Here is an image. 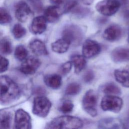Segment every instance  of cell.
I'll use <instances>...</instances> for the list:
<instances>
[{
  "instance_id": "obj_1",
  "label": "cell",
  "mask_w": 129,
  "mask_h": 129,
  "mask_svg": "<svg viewBox=\"0 0 129 129\" xmlns=\"http://www.w3.org/2000/svg\"><path fill=\"white\" fill-rule=\"evenodd\" d=\"M20 90L18 85L10 78L0 76V104L7 105L18 99Z\"/></svg>"
},
{
  "instance_id": "obj_2",
  "label": "cell",
  "mask_w": 129,
  "mask_h": 129,
  "mask_svg": "<svg viewBox=\"0 0 129 129\" xmlns=\"http://www.w3.org/2000/svg\"><path fill=\"white\" fill-rule=\"evenodd\" d=\"M83 125L82 120L76 116L62 115L54 118L46 126L47 128H80Z\"/></svg>"
},
{
  "instance_id": "obj_3",
  "label": "cell",
  "mask_w": 129,
  "mask_h": 129,
  "mask_svg": "<svg viewBox=\"0 0 129 129\" xmlns=\"http://www.w3.org/2000/svg\"><path fill=\"white\" fill-rule=\"evenodd\" d=\"M62 38L67 39L74 46L79 45L84 38L83 30L79 26L70 24L67 25L62 30Z\"/></svg>"
},
{
  "instance_id": "obj_4",
  "label": "cell",
  "mask_w": 129,
  "mask_h": 129,
  "mask_svg": "<svg viewBox=\"0 0 129 129\" xmlns=\"http://www.w3.org/2000/svg\"><path fill=\"white\" fill-rule=\"evenodd\" d=\"M121 6L118 0H102L95 6L96 11L104 16H111L115 14Z\"/></svg>"
},
{
  "instance_id": "obj_5",
  "label": "cell",
  "mask_w": 129,
  "mask_h": 129,
  "mask_svg": "<svg viewBox=\"0 0 129 129\" xmlns=\"http://www.w3.org/2000/svg\"><path fill=\"white\" fill-rule=\"evenodd\" d=\"M100 105L102 109L104 111L118 113L122 108L123 101L121 98L118 96L107 95L102 98Z\"/></svg>"
},
{
  "instance_id": "obj_6",
  "label": "cell",
  "mask_w": 129,
  "mask_h": 129,
  "mask_svg": "<svg viewBox=\"0 0 129 129\" xmlns=\"http://www.w3.org/2000/svg\"><path fill=\"white\" fill-rule=\"evenodd\" d=\"M51 107V103L47 97L37 96L33 101L32 112L38 116L45 117L49 113Z\"/></svg>"
},
{
  "instance_id": "obj_7",
  "label": "cell",
  "mask_w": 129,
  "mask_h": 129,
  "mask_svg": "<svg viewBox=\"0 0 129 129\" xmlns=\"http://www.w3.org/2000/svg\"><path fill=\"white\" fill-rule=\"evenodd\" d=\"M97 96L93 90H89L85 94L82 99L83 109L90 116L95 117L97 114L96 109Z\"/></svg>"
},
{
  "instance_id": "obj_8",
  "label": "cell",
  "mask_w": 129,
  "mask_h": 129,
  "mask_svg": "<svg viewBox=\"0 0 129 129\" xmlns=\"http://www.w3.org/2000/svg\"><path fill=\"white\" fill-rule=\"evenodd\" d=\"M15 127L18 129H29L31 128L30 116L22 109L17 110L15 113Z\"/></svg>"
},
{
  "instance_id": "obj_9",
  "label": "cell",
  "mask_w": 129,
  "mask_h": 129,
  "mask_svg": "<svg viewBox=\"0 0 129 129\" xmlns=\"http://www.w3.org/2000/svg\"><path fill=\"white\" fill-rule=\"evenodd\" d=\"M41 62L37 58L30 56L23 60L20 67V71L24 74L32 75L36 72Z\"/></svg>"
},
{
  "instance_id": "obj_10",
  "label": "cell",
  "mask_w": 129,
  "mask_h": 129,
  "mask_svg": "<svg viewBox=\"0 0 129 129\" xmlns=\"http://www.w3.org/2000/svg\"><path fill=\"white\" fill-rule=\"evenodd\" d=\"M100 50V45L92 40H87L83 44L82 53L85 58H89L97 55L99 53Z\"/></svg>"
},
{
  "instance_id": "obj_11",
  "label": "cell",
  "mask_w": 129,
  "mask_h": 129,
  "mask_svg": "<svg viewBox=\"0 0 129 129\" xmlns=\"http://www.w3.org/2000/svg\"><path fill=\"white\" fill-rule=\"evenodd\" d=\"M31 13V10L26 2L21 1L16 4L15 11V17L20 22H26L29 18Z\"/></svg>"
},
{
  "instance_id": "obj_12",
  "label": "cell",
  "mask_w": 129,
  "mask_h": 129,
  "mask_svg": "<svg viewBox=\"0 0 129 129\" xmlns=\"http://www.w3.org/2000/svg\"><path fill=\"white\" fill-rule=\"evenodd\" d=\"M122 35L121 28L117 25H111L108 26L104 31L103 38L110 42L117 40Z\"/></svg>"
},
{
  "instance_id": "obj_13",
  "label": "cell",
  "mask_w": 129,
  "mask_h": 129,
  "mask_svg": "<svg viewBox=\"0 0 129 129\" xmlns=\"http://www.w3.org/2000/svg\"><path fill=\"white\" fill-rule=\"evenodd\" d=\"M100 128H125L123 122L119 119L108 117L101 119L98 121Z\"/></svg>"
},
{
  "instance_id": "obj_14",
  "label": "cell",
  "mask_w": 129,
  "mask_h": 129,
  "mask_svg": "<svg viewBox=\"0 0 129 129\" xmlns=\"http://www.w3.org/2000/svg\"><path fill=\"white\" fill-rule=\"evenodd\" d=\"M62 14V9L58 6L54 5L48 7L45 10L44 17L47 22L54 23L59 20Z\"/></svg>"
},
{
  "instance_id": "obj_15",
  "label": "cell",
  "mask_w": 129,
  "mask_h": 129,
  "mask_svg": "<svg viewBox=\"0 0 129 129\" xmlns=\"http://www.w3.org/2000/svg\"><path fill=\"white\" fill-rule=\"evenodd\" d=\"M47 27V21L42 16L36 17L33 19L31 24V32L35 34H40L43 33Z\"/></svg>"
},
{
  "instance_id": "obj_16",
  "label": "cell",
  "mask_w": 129,
  "mask_h": 129,
  "mask_svg": "<svg viewBox=\"0 0 129 129\" xmlns=\"http://www.w3.org/2000/svg\"><path fill=\"white\" fill-rule=\"evenodd\" d=\"M111 59L115 62L129 61V48L119 47L115 48L111 53Z\"/></svg>"
},
{
  "instance_id": "obj_17",
  "label": "cell",
  "mask_w": 129,
  "mask_h": 129,
  "mask_svg": "<svg viewBox=\"0 0 129 129\" xmlns=\"http://www.w3.org/2000/svg\"><path fill=\"white\" fill-rule=\"evenodd\" d=\"M29 48L31 51L36 55H45L48 54L45 44L38 39L32 41L29 44Z\"/></svg>"
},
{
  "instance_id": "obj_18",
  "label": "cell",
  "mask_w": 129,
  "mask_h": 129,
  "mask_svg": "<svg viewBox=\"0 0 129 129\" xmlns=\"http://www.w3.org/2000/svg\"><path fill=\"white\" fill-rule=\"evenodd\" d=\"M45 84L52 89H57L60 87L62 81L61 77L57 74H51L46 75L44 78Z\"/></svg>"
},
{
  "instance_id": "obj_19",
  "label": "cell",
  "mask_w": 129,
  "mask_h": 129,
  "mask_svg": "<svg viewBox=\"0 0 129 129\" xmlns=\"http://www.w3.org/2000/svg\"><path fill=\"white\" fill-rule=\"evenodd\" d=\"M70 43L66 39L62 38L51 43L52 50L58 53L66 52L69 49Z\"/></svg>"
},
{
  "instance_id": "obj_20",
  "label": "cell",
  "mask_w": 129,
  "mask_h": 129,
  "mask_svg": "<svg viewBox=\"0 0 129 129\" xmlns=\"http://www.w3.org/2000/svg\"><path fill=\"white\" fill-rule=\"evenodd\" d=\"M71 60V61L74 66L75 73L77 74H79L86 66V60L83 55L78 54L72 55Z\"/></svg>"
},
{
  "instance_id": "obj_21",
  "label": "cell",
  "mask_w": 129,
  "mask_h": 129,
  "mask_svg": "<svg viewBox=\"0 0 129 129\" xmlns=\"http://www.w3.org/2000/svg\"><path fill=\"white\" fill-rule=\"evenodd\" d=\"M114 76L117 82L126 88H129V72L125 70H116Z\"/></svg>"
},
{
  "instance_id": "obj_22",
  "label": "cell",
  "mask_w": 129,
  "mask_h": 129,
  "mask_svg": "<svg viewBox=\"0 0 129 129\" xmlns=\"http://www.w3.org/2000/svg\"><path fill=\"white\" fill-rule=\"evenodd\" d=\"M102 91L107 95H119L121 93L120 88L112 82L108 83L104 85L102 88Z\"/></svg>"
},
{
  "instance_id": "obj_23",
  "label": "cell",
  "mask_w": 129,
  "mask_h": 129,
  "mask_svg": "<svg viewBox=\"0 0 129 129\" xmlns=\"http://www.w3.org/2000/svg\"><path fill=\"white\" fill-rule=\"evenodd\" d=\"M11 119V115L10 113L5 112L0 113V128H10Z\"/></svg>"
},
{
  "instance_id": "obj_24",
  "label": "cell",
  "mask_w": 129,
  "mask_h": 129,
  "mask_svg": "<svg viewBox=\"0 0 129 129\" xmlns=\"http://www.w3.org/2000/svg\"><path fill=\"white\" fill-rule=\"evenodd\" d=\"M81 90V85L77 82H72L69 84L65 90V93L68 95H76L79 94Z\"/></svg>"
},
{
  "instance_id": "obj_25",
  "label": "cell",
  "mask_w": 129,
  "mask_h": 129,
  "mask_svg": "<svg viewBox=\"0 0 129 129\" xmlns=\"http://www.w3.org/2000/svg\"><path fill=\"white\" fill-rule=\"evenodd\" d=\"M0 51L5 54H9L12 52V44L8 38H4L0 41Z\"/></svg>"
},
{
  "instance_id": "obj_26",
  "label": "cell",
  "mask_w": 129,
  "mask_h": 129,
  "mask_svg": "<svg viewBox=\"0 0 129 129\" xmlns=\"http://www.w3.org/2000/svg\"><path fill=\"white\" fill-rule=\"evenodd\" d=\"M15 56L20 61H23L28 56V51L23 45L18 46L15 50Z\"/></svg>"
},
{
  "instance_id": "obj_27",
  "label": "cell",
  "mask_w": 129,
  "mask_h": 129,
  "mask_svg": "<svg viewBox=\"0 0 129 129\" xmlns=\"http://www.w3.org/2000/svg\"><path fill=\"white\" fill-rule=\"evenodd\" d=\"M11 21L12 17L8 11L5 8L0 7V24H7Z\"/></svg>"
},
{
  "instance_id": "obj_28",
  "label": "cell",
  "mask_w": 129,
  "mask_h": 129,
  "mask_svg": "<svg viewBox=\"0 0 129 129\" xmlns=\"http://www.w3.org/2000/svg\"><path fill=\"white\" fill-rule=\"evenodd\" d=\"M13 34L16 39H19L23 37L26 34V29L21 25L19 24H15L12 30Z\"/></svg>"
},
{
  "instance_id": "obj_29",
  "label": "cell",
  "mask_w": 129,
  "mask_h": 129,
  "mask_svg": "<svg viewBox=\"0 0 129 129\" xmlns=\"http://www.w3.org/2000/svg\"><path fill=\"white\" fill-rule=\"evenodd\" d=\"M74 108L73 103L70 100H65L59 107L60 111L63 113H69L71 112Z\"/></svg>"
},
{
  "instance_id": "obj_30",
  "label": "cell",
  "mask_w": 129,
  "mask_h": 129,
  "mask_svg": "<svg viewBox=\"0 0 129 129\" xmlns=\"http://www.w3.org/2000/svg\"><path fill=\"white\" fill-rule=\"evenodd\" d=\"M72 11L74 15L81 17L87 15L90 12V10L88 8L81 7H77V6H76Z\"/></svg>"
},
{
  "instance_id": "obj_31",
  "label": "cell",
  "mask_w": 129,
  "mask_h": 129,
  "mask_svg": "<svg viewBox=\"0 0 129 129\" xmlns=\"http://www.w3.org/2000/svg\"><path fill=\"white\" fill-rule=\"evenodd\" d=\"M77 5L76 0H70L66 2L62 10V13H67L71 11Z\"/></svg>"
},
{
  "instance_id": "obj_32",
  "label": "cell",
  "mask_w": 129,
  "mask_h": 129,
  "mask_svg": "<svg viewBox=\"0 0 129 129\" xmlns=\"http://www.w3.org/2000/svg\"><path fill=\"white\" fill-rule=\"evenodd\" d=\"M72 63L71 61H67L63 63L60 68V72L62 75H67L71 71L72 68Z\"/></svg>"
},
{
  "instance_id": "obj_33",
  "label": "cell",
  "mask_w": 129,
  "mask_h": 129,
  "mask_svg": "<svg viewBox=\"0 0 129 129\" xmlns=\"http://www.w3.org/2000/svg\"><path fill=\"white\" fill-rule=\"evenodd\" d=\"M9 67V61L5 57L0 55V73L6 71Z\"/></svg>"
},
{
  "instance_id": "obj_34",
  "label": "cell",
  "mask_w": 129,
  "mask_h": 129,
  "mask_svg": "<svg viewBox=\"0 0 129 129\" xmlns=\"http://www.w3.org/2000/svg\"><path fill=\"white\" fill-rule=\"evenodd\" d=\"M94 78V74L92 70L87 71L83 76V80L85 83H90Z\"/></svg>"
},
{
  "instance_id": "obj_35",
  "label": "cell",
  "mask_w": 129,
  "mask_h": 129,
  "mask_svg": "<svg viewBox=\"0 0 129 129\" xmlns=\"http://www.w3.org/2000/svg\"><path fill=\"white\" fill-rule=\"evenodd\" d=\"M29 1L30 2L32 5L34 6L33 7L35 8H36V9H39V10L41 9L42 5L40 1H39L38 0H29Z\"/></svg>"
},
{
  "instance_id": "obj_36",
  "label": "cell",
  "mask_w": 129,
  "mask_h": 129,
  "mask_svg": "<svg viewBox=\"0 0 129 129\" xmlns=\"http://www.w3.org/2000/svg\"><path fill=\"white\" fill-rule=\"evenodd\" d=\"M66 0H50V2L55 6H59L65 2Z\"/></svg>"
},
{
  "instance_id": "obj_37",
  "label": "cell",
  "mask_w": 129,
  "mask_h": 129,
  "mask_svg": "<svg viewBox=\"0 0 129 129\" xmlns=\"http://www.w3.org/2000/svg\"><path fill=\"white\" fill-rule=\"evenodd\" d=\"M82 1L86 5H90L93 2V0H82Z\"/></svg>"
},
{
  "instance_id": "obj_38",
  "label": "cell",
  "mask_w": 129,
  "mask_h": 129,
  "mask_svg": "<svg viewBox=\"0 0 129 129\" xmlns=\"http://www.w3.org/2000/svg\"><path fill=\"white\" fill-rule=\"evenodd\" d=\"M128 39H129V37H128Z\"/></svg>"
}]
</instances>
